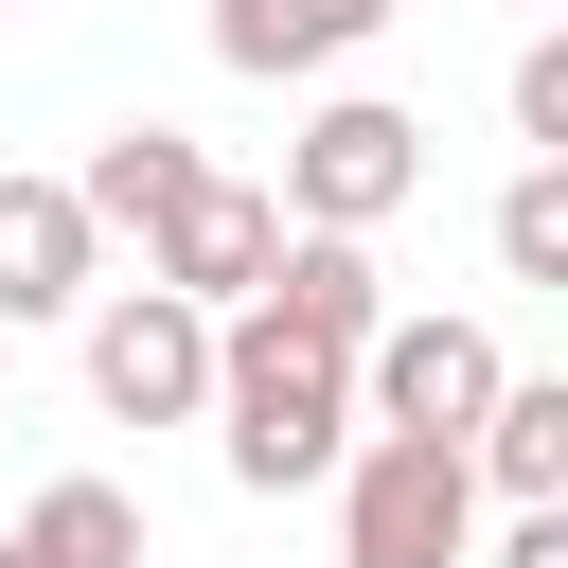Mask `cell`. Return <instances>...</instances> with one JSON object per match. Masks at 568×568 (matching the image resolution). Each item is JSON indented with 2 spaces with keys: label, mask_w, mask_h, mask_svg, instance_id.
Returning a JSON list of instances; mask_svg holds the SVG:
<instances>
[{
  "label": "cell",
  "mask_w": 568,
  "mask_h": 568,
  "mask_svg": "<svg viewBox=\"0 0 568 568\" xmlns=\"http://www.w3.org/2000/svg\"><path fill=\"white\" fill-rule=\"evenodd\" d=\"M213 426H231V479H248V497H302V479L355 462V355H302L284 320L231 302V337H213Z\"/></svg>",
  "instance_id": "1"
},
{
  "label": "cell",
  "mask_w": 568,
  "mask_h": 568,
  "mask_svg": "<svg viewBox=\"0 0 568 568\" xmlns=\"http://www.w3.org/2000/svg\"><path fill=\"white\" fill-rule=\"evenodd\" d=\"M462 532H479V479H462V444H426V426H373V444L337 462V568H462Z\"/></svg>",
  "instance_id": "2"
},
{
  "label": "cell",
  "mask_w": 568,
  "mask_h": 568,
  "mask_svg": "<svg viewBox=\"0 0 568 568\" xmlns=\"http://www.w3.org/2000/svg\"><path fill=\"white\" fill-rule=\"evenodd\" d=\"M408 195H426V124L373 106V89H337V106L284 142V195H266V213H284V231H390Z\"/></svg>",
  "instance_id": "3"
},
{
  "label": "cell",
  "mask_w": 568,
  "mask_h": 568,
  "mask_svg": "<svg viewBox=\"0 0 568 568\" xmlns=\"http://www.w3.org/2000/svg\"><path fill=\"white\" fill-rule=\"evenodd\" d=\"M497 373H515V355H497L479 320H373V337H355V426H426V444H462V426L497 408Z\"/></svg>",
  "instance_id": "4"
},
{
  "label": "cell",
  "mask_w": 568,
  "mask_h": 568,
  "mask_svg": "<svg viewBox=\"0 0 568 568\" xmlns=\"http://www.w3.org/2000/svg\"><path fill=\"white\" fill-rule=\"evenodd\" d=\"M89 390H106L124 426H195V408H213V320L160 302V284H106V302H89Z\"/></svg>",
  "instance_id": "5"
},
{
  "label": "cell",
  "mask_w": 568,
  "mask_h": 568,
  "mask_svg": "<svg viewBox=\"0 0 568 568\" xmlns=\"http://www.w3.org/2000/svg\"><path fill=\"white\" fill-rule=\"evenodd\" d=\"M266 248H284V213H266L248 178H195V195H178V213L142 231V284L213 320V302H248V284H266Z\"/></svg>",
  "instance_id": "6"
},
{
  "label": "cell",
  "mask_w": 568,
  "mask_h": 568,
  "mask_svg": "<svg viewBox=\"0 0 568 568\" xmlns=\"http://www.w3.org/2000/svg\"><path fill=\"white\" fill-rule=\"evenodd\" d=\"M248 320H284L302 355H355V337L390 320V284H373V231H284V248H266V284H248Z\"/></svg>",
  "instance_id": "7"
},
{
  "label": "cell",
  "mask_w": 568,
  "mask_h": 568,
  "mask_svg": "<svg viewBox=\"0 0 568 568\" xmlns=\"http://www.w3.org/2000/svg\"><path fill=\"white\" fill-rule=\"evenodd\" d=\"M89 266H106V231L71 213V178H0V337L18 320H71Z\"/></svg>",
  "instance_id": "8"
},
{
  "label": "cell",
  "mask_w": 568,
  "mask_h": 568,
  "mask_svg": "<svg viewBox=\"0 0 568 568\" xmlns=\"http://www.w3.org/2000/svg\"><path fill=\"white\" fill-rule=\"evenodd\" d=\"M462 479H497L515 515L568 497V373H497V408L462 426Z\"/></svg>",
  "instance_id": "9"
},
{
  "label": "cell",
  "mask_w": 568,
  "mask_h": 568,
  "mask_svg": "<svg viewBox=\"0 0 568 568\" xmlns=\"http://www.w3.org/2000/svg\"><path fill=\"white\" fill-rule=\"evenodd\" d=\"M355 36H390V0H213V53L266 71V89H284V71H337Z\"/></svg>",
  "instance_id": "10"
},
{
  "label": "cell",
  "mask_w": 568,
  "mask_h": 568,
  "mask_svg": "<svg viewBox=\"0 0 568 568\" xmlns=\"http://www.w3.org/2000/svg\"><path fill=\"white\" fill-rule=\"evenodd\" d=\"M195 178H213V160H195L178 124H106V142H89V178H71V213H89V231H160Z\"/></svg>",
  "instance_id": "11"
},
{
  "label": "cell",
  "mask_w": 568,
  "mask_h": 568,
  "mask_svg": "<svg viewBox=\"0 0 568 568\" xmlns=\"http://www.w3.org/2000/svg\"><path fill=\"white\" fill-rule=\"evenodd\" d=\"M0 568H142V497L124 479H53V497H18Z\"/></svg>",
  "instance_id": "12"
},
{
  "label": "cell",
  "mask_w": 568,
  "mask_h": 568,
  "mask_svg": "<svg viewBox=\"0 0 568 568\" xmlns=\"http://www.w3.org/2000/svg\"><path fill=\"white\" fill-rule=\"evenodd\" d=\"M497 266H515V284H568V160H532V178L497 195Z\"/></svg>",
  "instance_id": "13"
},
{
  "label": "cell",
  "mask_w": 568,
  "mask_h": 568,
  "mask_svg": "<svg viewBox=\"0 0 568 568\" xmlns=\"http://www.w3.org/2000/svg\"><path fill=\"white\" fill-rule=\"evenodd\" d=\"M515 142H532V160H568V36H532V53H515Z\"/></svg>",
  "instance_id": "14"
},
{
  "label": "cell",
  "mask_w": 568,
  "mask_h": 568,
  "mask_svg": "<svg viewBox=\"0 0 568 568\" xmlns=\"http://www.w3.org/2000/svg\"><path fill=\"white\" fill-rule=\"evenodd\" d=\"M497 568H568V497H532V515L497 532Z\"/></svg>",
  "instance_id": "15"
}]
</instances>
